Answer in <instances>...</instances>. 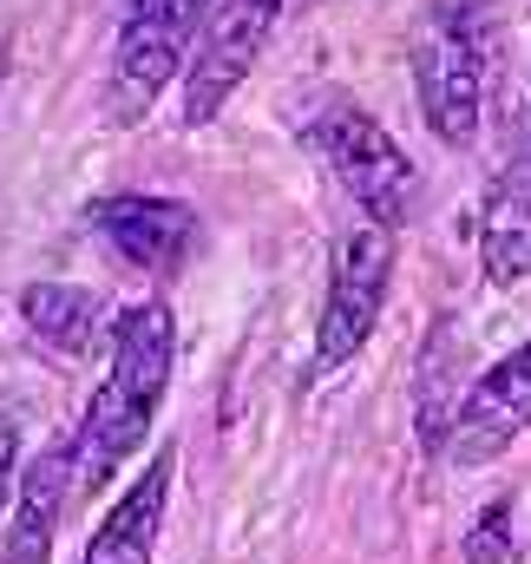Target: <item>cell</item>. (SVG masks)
<instances>
[{
    "instance_id": "obj_12",
    "label": "cell",
    "mask_w": 531,
    "mask_h": 564,
    "mask_svg": "<svg viewBox=\"0 0 531 564\" xmlns=\"http://www.w3.org/2000/svg\"><path fill=\"white\" fill-rule=\"evenodd\" d=\"M506 558H512V499H492V506L473 519L466 564H506Z\"/></svg>"
},
{
    "instance_id": "obj_1",
    "label": "cell",
    "mask_w": 531,
    "mask_h": 564,
    "mask_svg": "<svg viewBox=\"0 0 531 564\" xmlns=\"http://www.w3.org/2000/svg\"><path fill=\"white\" fill-rule=\"evenodd\" d=\"M171 361H177V322L164 302H132L112 322V368L93 388L86 414L73 426V486L99 492L119 479V466L144 446L171 394Z\"/></svg>"
},
{
    "instance_id": "obj_4",
    "label": "cell",
    "mask_w": 531,
    "mask_h": 564,
    "mask_svg": "<svg viewBox=\"0 0 531 564\" xmlns=\"http://www.w3.org/2000/svg\"><path fill=\"white\" fill-rule=\"evenodd\" d=\"M204 13H210V0H126L119 40H112V79H106V119L112 126H138L164 99L171 73L191 66Z\"/></svg>"
},
{
    "instance_id": "obj_14",
    "label": "cell",
    "mask_w": 531,
    "mask_h": 564,
    "mask_svg": "<svg viewBox=\"0 0 531 564\" xmlns=\"http://www.w3.org/2000/svg\"><path fill=\"white\" fill-rule=\"evenodd\" d=\"M13 486H20V421L0 414V519L13 506Z\"/></svg>"
},
{
    "instance_id": "obj_6",
    "label": "cell",
    "mask_w": 531,
    "mask_h": 564,
    "mask_svg": "<svg viewBox=\"0 0 531 564\" xmlns=\"http://www.w3.org/2000/svg\"><path fill=\"white\" fill-rule=\"evenodd\" d=\"M282 7L289 0H210L204 33H197L191 66H184V99H177L191 132L210 126V119H224V106L243 93V79L257 73Z\"/></svg>"
},
{
    "instance_id": "obj_2",
    "label": "cell",
    "mask_w": 531,
    "mask_h": 564,
    "mask_svg": "<svg viewBox=\"0 0 531 564\" xmlns=\"http://www.w3.org/2000/svg\"><path fill=\"white\" fill-rule=\"evenodd\" d=\"M486 73H492V26L473 0H440L413 33V99L426 132L453 151L479 139L486 119Z\"/></svg>"
},
{
    "instance_id": "obj_5",
    "label": "cell",
    "mask_w": 531,
    "mask_h": 564,
    "mask_svg": "<svg viewBox=\"0 0 531 564\" xmlns=\"http://www.w3.org/2000/svg\"><path fill=\"white\" fill-rule=\"evenodd\" d=\"M388 289H394V237L375 230V224L348 230L335 243V270H328V295H322L315 348H308V381L342 375L368 348V335L388 308Z\"/></svg>"
},
{
    "instance_id": "obj_11",
    "label": "cell",
    "mask_w": 531,
    "mask_h": 564,
    "mask_svg": "<svg viewBox=\"0 0 531 564\" xmlns=\"http://www.w3.org/2000/svg\"><path fill=\"white\" fill-rule=\"evenodd\" d=\"M20 322L59 355H86L106 335V302L79 282H26L20 289Z\"/></svg>"
},
{
    "instance_id": "obj_10",
    "label": "cell",
    "mask_w": 531,
    "mask_h": 564,
    "mask_svg": "<svg viewBox=\"0 0 531 564\" xmlns=\"http://www.w3.org/2000/svg\"><path fill=\"white\" fill-rule=\"evenodd\" d=\"M171 479H177V453H151V466L119 492V506L99 519L93 545L79 564H151L164 539V512H171Z\"/></svg>"
},
{
    "instance_id": "obj_3",
    "label": "cell",
    "mask_w": 531,
    "mask_h": 564,
    "mask_svg": "<svg viewBox=\"0 0 531 564\" xmlns=\"http://www.w3.org/2000/svg\"><path fill=\"white\" fill-rule=\"evenodd\" d=\"M302 144L335 171V184L368 210V224L375 230H394L413 217V204H420V164L400 151V139L375 119V112H361L355 99H342V93H328V99H315L308 112H302Z\"/></svg>"
},
{
    "instance_id": "obj_7",
    "label": "cell",
    "mask_w": 531,
    "mask_h": 564,
    "mask_svg": "<svg viewBox=\"0 0 531 564\" xmlns=\"http://www.w3.org/2000/svg\"><path fill=\"white\" fill-rule=\"evenodd\" d=\"M86 224L106 237V250H119L132 270L144 276H177L197 243H204V224L191 204L177 197H151V191H119V197H99L86 210Z\"/></svg>"
},
{
    "instance_id": "obj_13",
    "label": "cell",
    "mask_w": 531,
    "mask_h": 564,
    "mask_svg": "<svg viewBox=\"0 0 531 564\" xmlns=\"http://www.w3.org/2000/svg\"><path fill=\"white\" fill-rule=\"evenodd\" d=\"M492 191H506L512 204H525L531 210V99H525V119H519V151H512V164L499 171V184Z\"/></svg>"
},
{
    "instance_id": "obj_8",
    "label": "cell",
    "mask_w": 531,
    "mask_h": 564,
    "mask_svg": "<svg viewBox=\"0 0 531 564\" xmlns=\"http://www.w3.org/2000/svg\"><path fill=\"white\" fill-rule=\"evenodd\" d=\"M531 426V341H519L512 355H499L459 401V414L446 426V453L453 466H486L499 459L519 433Z\"/></svg>"
},
{
    "instance_id": "obj_9",
    "label": "cell",
    "mask_w": 531,
    "mask_h": 564,
    "mask_svg": "<svg viewBox=\"0 0 531 564\" xmlns=\"http://www.w3.org/2000/svg\"><path fill=\"white\" fill-rule=\"evenodd\" d=\"M73 499V433L40 446V459L13 486V519L0 532V564H53V539Z\"/></svg>"
}]
</instances>
